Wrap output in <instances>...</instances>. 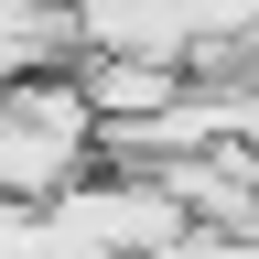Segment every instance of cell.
<instances>
[{
  "label": "cell",
  "mask_w": 259,
  "mask_h": 259,
  "mask_svg": "<svg viewBox=\"0 0 259 259\" xmlns=\"http://www.w3.org/2000/svg\"><path fill=\"white\" fill-rule=\"evenodd\" d=\"M87 173H108V119H97L87 76H11L0 87V194L54 205Z\"/></svg>",
  "instance_id": "cell-1"
},
{
  "label": "cell",
  "mask_w": 259,
  "mask_h": 259,
  "mask_svg": "<svg viewBox=\"0 0 259 259\" xmlns=\"http://www.w3.org/2000/svg\"><path fill=\"white\" fill-rule=\"evenodd\" d=\"M151 259H259V238H227V227H184L173 248H151Z\"/></svg>",
  "instance_id": "cell-2"
}]
</instances>
